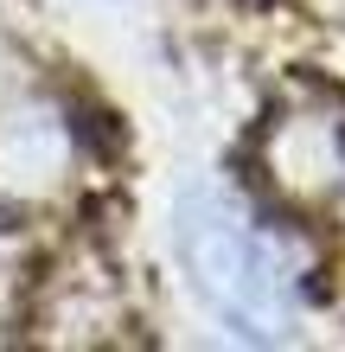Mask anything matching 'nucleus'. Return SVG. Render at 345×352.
Here are the masks:
<instances>
[{"instance_id":"obj_1","label":"nucleus","mask_w":345,"mask_h":352,"mask_svg":"<svg viewBox=\"0 0 345 352\" xmlns=\"http://www.w3.org/2000/svg\"><path fill=\"white\" fill-rule=\"evenodd\" d=\"M179 256H186L192 282L205 288V301L243 333H281L294 307L288 263L275 256V243L217 192H192L179 205Z\"/></svg>"}]
</instances>
